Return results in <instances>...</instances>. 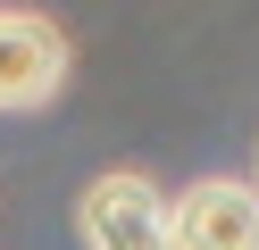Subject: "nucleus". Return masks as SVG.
I'll list each match as a JSON object with an SVG mask.
<instances>
[{"label": "nucleus", "instance_id": "1", "mask_svg": "<svg viewBox=\"0 0 259 250\" xmlns=\"http://www.w3.org/2000/svg\"><path fill=\"white\" fill-rule=\"evenodd\" d=\"M75 233L84 250H176V200H159V183L134 167H109L75 200Z\"/></svg>", "mask_w": 259, "mask_h": 250}, {"label": "nucleus", "instance_id": "2", "mask_svg": "<svg viewBox=\"0 0 259 250\" xmlns=\"http://www.w3.org/2000/svg\"><path fill=\"white\" fill-rule=\"evenodd\" d=\"M67 67H75V50L42 9H0V117L51 109L67 92Z\"/></svg>", "mask_w": 259, "mask_h": 250}, {"label": "nucleus", "instance_id": "3", "mask_svg": "<svg viewBox=\"0 0 259 250\" xmlns=\"http://www.w3.org/2000/svg\"><path fill=\"white\" fill-rule=\"evenodd\" d=\"M176 250H259V183L201 175L176 192Z\"/></svg>", "mask_w": 259, "mask_h": 250}]
</instances>
